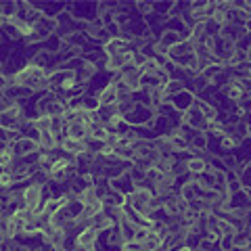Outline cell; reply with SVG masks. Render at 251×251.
I'll list each match as a JSON object with an SVG mask.
<instances>
[{
	"label": "cell",
	"mask_w": 251,
	"mask_h": 251,
	"mask_svg": "<svg viewBox=\"0 0 251 251\" xmlns=\"http://www.w3.org/2000/svg\"><path fill=\"white\" fill-rule=\"evenodd\" d=\"M15 82L21 88H27L31 94L50 92V74L42 67L31 65V63H25V65L15 72Z\"/></svg>",
	"instance_id": "obj_1"
},
{
	"label": "cell",
	"mask_w": 251,
	"mask_h": 251,
	"mask_svg": "<svg viewBox=\"0 0 251 251\" xmlns=\"http://www.w3.org/2000/svg\"><path fill=\"white\" fill-rule=\"evenodd\" d=\"M11 153L17 157V159H25V157L29 155H36L40 153V147H38V143L31 136H15L11 140Z\"/></svg>",
	"instance_id": "obj_2"
},
{
	"label": "cell",
	"mask_w": 251,
	"mask_h": 251,
	"mask_svg": "<svg viewBox=\"0 0 251 251\" xmlns=\"http://www.w3.org/2000/svg\"><path fill=\"white\" fill-rule=\"evenodd\" d=\"M180 126H184V128L193 130V132H207L209 122L203 117V113L199 111V107L195 105L193 109H188L186 113L180 115Z\"/></svg>",
	"instance_id": "obj_3"
},
{
	"label": "cell",
	"mask_w": 251,
	"mask_h": 251,
	"mask_svg": "<svg viewBox=\"0 0 251 251\" xmlns=\"http://www.w3.org/2000/svg\"><path fill=\"white\" fill-rule=\"evenodd\" d=\"M168 100L172 103V107H174V111H178L180 115H182V113L188 111V109H193L195 105H197V94H195L193 90L184 88V90H180L176 94H172Z\"/></svg>",
	"instance_id": "obj_4"
},
{
	"label": "cell",
	"mask_w": 251,
	"mask_h": 251,
	"mask_svg": "<svg viewBox=\"0 0 251 251\" xmlns=\"http://www.w3.org/2000/svg\"><path fill=\"white\" fill-rule=\"evenodd\" d=\"M99 97V103L100 107H117V103H120V92H117V84L109 80L103 88H100L97 92Z\"/></svg>",
	"instance_id": "obj_5"
},
{
	"label": "cell",
	"mask_w": 251,
	"mask_h": 251,
	"mask_svg": "<svg viewBox=\"0 0 251 251\" xmlns=\"http://www.w3.org/2000/svg\"><path fill=\"white\" fill-rule=\"evenodd\" d=\"M99 237H100V232L97 228H92V226H86V228H82L80 232L75 234L74 245L82 247V249H94V247H97Z\"/></svg>",
	"instance_id": "obj_6"
},
{
	"label": "cell",
	"mask_w": 251,
	"mask_h": 251,
	"mask_svg": "<svg viewBox=\"0 0 251 251\" xmlns=\"http://www.w3.org/2000/svg\"><path fill=\"white\" fill-rule=\"evenodd\" d=\"M103 50H105L107 57H117V54L132 50V44L128 40H124V38H111V40L103 46Z\"/></svg>",
	"instance_id": "obj_7"
},
{
	"label": "cell",
	"mask_w": 251,
	"mask_h": 251,
	"mask_svg": "<svg viewBox=\"0 0 251 251\" xmlns=\"http://www.w3.org/2000/svg\"><path fill=\"white\" fill-rule=\"evenodd\" d=\"M61 151L63 155H69L74 159V157H77L80 153L86 151V143L84 140H75V138H63V143H61Z\"/></svg>",
	"instance_id": "obj_8"
},
{
	"label": "cell",
	"mask_w": 251,
	"mask_h": 251,
	"mask_svg": "<svg viewBox=\"0 0 251 251\" xmlns=\"http://www.w3.org/2000/svg\"><path fill=\"white\" fill-rule=\"evenodd\" d=\"M205 170H207V159H203V157H199V155H188L186 157V172L193 178L201 176Z\"/></svg>",
	"instance_id": "obj_9"
},
{
	"label": "cell",
	"mask_w": 251,
	"mask_h": 251,
	"mask_svg": "<svg viewBox=\"0 0 251 251\" xmlns=\"http://www.w3.org/2000/svg\"><path fill=\"white\" fill-rule=\"evenodd\" d=\"M157 42H159L161 46H166V49H174V46H178L180 42H184V36L180 34V31H172V29H166L163 34H159V38H157Z\"/></svg>",
	"instance_id": "obj_10"
},
{
	"label": "cell",
	"mask_w": 251,
	"mask_h": 251,
	"mask_svg": "<svg viewBox=\"0 0 251 251\" xmlns=\"http://www.w3.org/2000/svg\"><path fill=\"white\" fill-rule=\"evenodd\" d=\"M65 136L67 138H75V140H86L88 138V128L84 122H72L65 128Z\"/></svg>",
	"instance_id": "obj_11"
},
{
	"label": "cell",
	"mask_w": 251,
	"mask_h": 251,
	"mask_svg": "<svg viewBox=\"0 0 251 251\" xmlns=\"http://www.w3.org/2000/svg\"><path fill=\"white\" fill-rule=\"evenodd\" d=\"M197 107H199V111L203 113V117L211 124V122H216V120H220V113H218V109L209 103V100H205V99H197Z\"/></svg>",
	"instance_id": "obj_12"
},
{
	"label": "cell",
	"mask_w": 251,
	"mask_h": 251,
	"mask_svg": "<svg viewBox=\"0 0 251 251\" xmlns=\"http://www.w3.org/2000/svg\"><path fill=\"white\" fill-rule=\"evenodd\" d=\"M241 145V140H237L234 136L230 134H224L222 138L218 140V149L220 151H226V153H232V151H237V147Z\"/></svg>",
	"instance_id": "obj_13"
},
{
	"label": "cell",
	"mask_w": 251,
	"mask_h": 251,
	"mask_svg": "<svg viewBox=\"0 0 251 251\" xmlns=\"http://www.w3.org/2000/svg\"><path fill=\"white\" fill-rule=\"evenodd\" d=\"M82 109L86 113H94L100 109V103H99V97L97 94H82Z\"/></svg>",
	"instance_id": "obj_14"
},
{
	"label": "cell",
	"mask_w": 251,
	"mask_h": 251,
	"mask_svg": "<svg viewBox=\"0 0 251 251\" xmlns=\"http://www.w3.org/2000/svg\"><path fill=\"white\" fill-rule=\"evenodd\" d=\"M143 245L147 247V251H153V249H159V247H163V239L159 237L157 232H153V230H149V234H147V239H145V243Z\"/></svg>",
	"instance_id": "obj_15"
},
{
	"label": "cell",
	"mask_w": 251,
	"mask_h": 251,
	"mask_svg": "<svg viewBox=\"0 0 251 251\" xmlns=\"http://www.w3.org/2000/svg\"><path fill=\"white\" fill-rule=\"evenodd\" d=\"M15 159H17V157L11 151H0V170H9L15 163Z\"/></svg>",
	"instance_id": "obj_16"
},
{
	"label": "cell",
	"mask_w": 251,
	"mask_h": 251,
	"mask_svg": "<svg viewBox=\"0 0 251 251\" xmlns=\"http://www.w3.org/2000/svg\"><path fill=\"white\" fill-rule=\"evenodd\" d=\"M218 249L220 251H232L234 249V234H224V237H220Z\"/></svg>",
	"instance_id": "obj_17"
},
{
	"label": "cell",
	"mask_w": 251,
	"mask_h": 251,
	"mask_svg": "<svg viewBox=\"0 0 251 251\" xmlns=\"http://www.w3.org/2000/svg\"><path fill=\"white\" fill-rule=\"evenodd\" d=\"M180 90H184V82H180V80H170L166 84V94H168V99L172 97V94H176Z\"/></svg>",
	"instance_id": "obj_18"
},
{
	"label": "cell",
	"mask_w": 251,
	"mask_h": 251,
	"mask_svg": "<svg viewBox=\"0 0 251 251\" xmlns=\"http://www.w3.org/2000/svg\"><path fill=\"white\" fill-rule=\"evenodd\" d=\"M120 251H147V247L143 243H136V241H130V243H124Z\"/></svg>",
	"instance_id": "obj_19"
},
{
	"label": "cell",
	"mask_w": 251,
	"mask_h": 251,
	"mask_svg": "<svg viewBox=\"0 0 251 251\" xmlns=\"http://www.w3.org/2000/svg\"><path fill=\"white\" fill-rule=\"evenodd\" d=\"M2 75H6V69H4L2 63H0V77H2Z\"/></svg>",
	"instance_id": "obj_20"
},
{
	"label": "cell",
	"mask_w": 251,
	"mask_h": 251,
	"mask_svg": "<svg viewBox=\"0 0 251 251\" xmlns=\"http://www.w3.org/2000/svg\"><path fill=\"white\" fill-rule=\"evenodd\" d=\"M247 138L251 140V124H249V134H247Z\"/></svg>",
	"instance_id": "obj_21"
}]
</instances>
